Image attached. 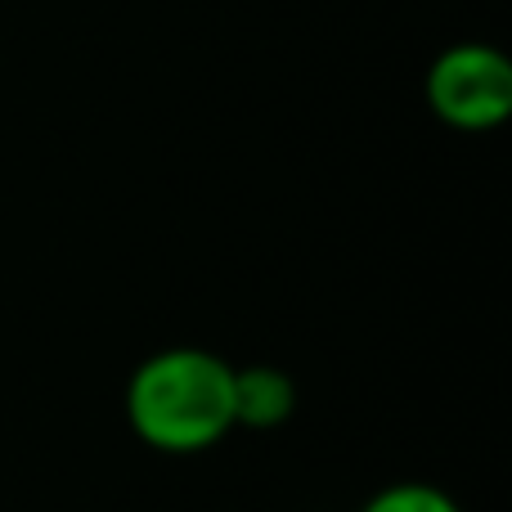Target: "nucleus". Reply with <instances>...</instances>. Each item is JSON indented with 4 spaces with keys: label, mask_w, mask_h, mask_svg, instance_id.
<instances>
[{
    "label": "nucleus",
    "mask_w": 512,
    "mask_h": 512,
    "mask_svg": "<svg viewBox=\"0 0 512 512\" xmlns=\"http://www.w3.org/2000/svg\"><path fill=\"white\" fill-rule=\"evenodd\" d=\"M126 423L158 454H203L234 432V364L203 346H167L126 382Z\"/></svg>",
    "instance_id": "1"
},
{
    "label": "nucleus",
    "mask_w": 512,
    "mask_h": 512,
    "mask_svg": "<svg viewBox=\"0 0 512 512\" xmlns=\"http://www.w3.org/2000/svg\"><path fill=\"white\" fill-rule=\"evenodd\" d=\"M427 108L454 131H495L512 117V63L486 41L441 50L423 81Z\"/></svg>",
    "instance_id": "2"
},
{
    "label": "nucleus",
    "mask_w": 512,
    "mask_h": 512,
    "mask_svg": "<svg viewBox=\"0 0 512 512\" xmlns=\"http://www.w3.org/2000/svg\"><path fill=\"white\" fill-rule=\"evenodd\" d=\"M297 414V382L274 364L234 369V427L270 432Z\"/></svg>",
    "instance_id": "3"
},
{
    "label": "nucleus",
    "mask_w": 512,
    "mask_h": 512,
    "mask_svg": "<svg viewBox=\"0 0 512 512\" xmlns=\"http://www.w3.org/2000/svg\"><path fill=\"white\" fill-rule=\"evenodd\" d=\"M360 512H463V508L432 481H391L378 495H369V504Z\"/></svg>",
    "instance_id": "4"
}]
</instances>
